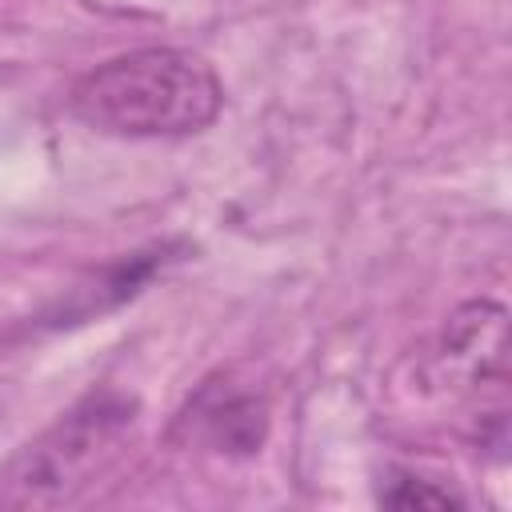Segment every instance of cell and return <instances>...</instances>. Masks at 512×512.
I'll use <instances>...</instances> for the list:
<instances>
[{"instance_id": "1", "label": "cell", "mask_w": 512, "mask_h": 512, "mask_svg": "<svg viewBox=\"0 0 512 512\" xmlns=\"http://www.w3.org/2000/svg\"><path fill=\"white\" fill-rule=\"evenodd\" d=\"M224 88L216 68L184 48H136L72 84L68 108L108 136H192L216 120Z\"/></svg>"}, {"instance_id": "2", "label": "cell", "mask_w": 512, "mask_h": 512, "mask_svg": "<svg viewBox=\"0 0 512 512\" xmlns=\"http://www.w3.org/2000/svg\"><path fill=\"white\" fill-rule=\"evenodd\" d=\"M132 404L120 396H88L36 444H28L0 476L8 504H72L120 452L132 432Z\"/></svg>"}, {"instance_id": "3", "label": "cell", "mask_w": 512, "mask_h": 512, "mask_svg": "<svg viewBox=\"0 0 512 512\" xmlns=\"http://www.w3.org/2000/svg\"><path fill=\"white\" fill-rule=\"evenodd\" d=\"M504 352H508L504 308L492 300H472L448 316L436 348V372L456 392H480L484 384L504 380Z\"/></svg>"}, {"instance_id": "4", "label": "cell", "mask_w": 512, "mask_h": 512, "mask_svg": "<svg viewBox=\"0 0 512 512\" xmlns=\"http://www.w3.org/2000/svg\"><path fill=\"white\" fill-rule=\"evenodd\" d=\"M384 504H396V508H412V504H432V508H444V504H460L456 492L448 488H432L428 480L420 476H404V480H392L384 492H380Z\"/></svg>"}]
</instances>
